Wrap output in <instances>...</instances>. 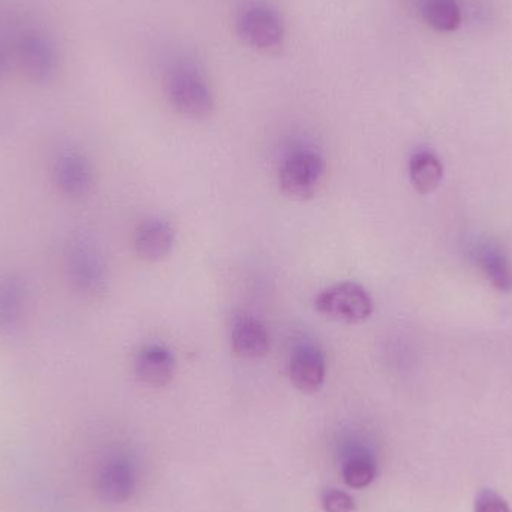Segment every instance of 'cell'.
<instances>
[{"label":"cell","mask_w":512,"mask_h":512,"mask_svg":"<svg viewBox=\"0 0 512 512\" xmlns=\"http://www.w3.org/2000/svg\"><path fill=\"white\" fill-rule=\"evenodd\" d=\"M231 346L239 357L256 360L270 351V334L259 319L242 318L234 325Z\"/></svg>","instance_id":"cell-10"},{"label":"cell","mask_w":512,"mask_h":512,"mask_svg":"<svg viewBox=\"0 0 512 512\" xmlns=\"http://www.w3.org/2000/svg\"><path fill=\"white\" fill-rule=\"evenodd\" d=\"M54 179L63 194L72 198L84 197L92 188V167L80 153H65L57 159Z\"/></svg>","instance_id":"cell-9"},{"label":"cell","mask_w":512,"mask_h":512,"mask_svg":"<svg viewBox=\"0 0 512 512\" xmlns=\"http://www.w3.org/2000/svg\"><path fill=\"white\" fill-rule=\"evenodd\" d=\"M66 267H68L69 279L78 291L89 295L104 291V267L99 256L86 243L72 242L68 246Z\"/></svg>","instance_id":"cell-5"},{"label":"cell","mask_w":512,"mask_h":512,"mask_svg":"<svg viewBox=\"0 0 512 512\" xmlns=\"http://www.w3.org/2000/svg\"><path fill=\"white\" fill-rule=\"evenodd\" d=\"M176 233L167 221L147 219L134 233V249L146 261H161L173 251Z\"/></svg>","instance_id":"cell-8"},{"label":"cell","mask_w":512,"mask_h":512,"mask_svg":"<svg viewBox=\"0 0 512 512\" xmlns=\"http://www.w3.org/2000/svg\"><path fill=\"white\" fill-rule=\"evenodd\" d=\"M21 50L24 51V57L29 63L27 68L30 69V72L39 78L47 77L48 72L53 68V65H51L53 59H51L50 51H48L44 39L30 36V38L24 39Z\"/></svg>","instance_id":"cell-16"},{"label":"cell","mask_w":512,"mask_h":512,"mask_svg":"<svg viewBox=\"0 0 512 512\" xmlns=\"http://www.w3.org/2000/svg\"><path fill=\"white\" fill-rule=\"evenodd\" d=\"M472 258L495 288L504 292L512 291V264L498 246L480 243L472 251Z\"/></svg>","instance_id":"cell-11"},{"label":"cell","mask_w":512,"mask_h":512,"mask_svg":"<svg viewBox=\"0 0 512 512\" xmlns=\"http://www.w3.org/2000/svg\"><path fill=\"white\" fill-rule=\"evenodd\" d=\"M423 14L427 23L439 32H451L460 26L456 0H424Z\"/></svg>","instance_id":"cell-15"},{"label":"cell","mask_w":512,"mask_h":512,"mask_svg":"<svg viewBox=\"0 0 512 512\" xmlns=\"http://www.w3.org/2000/svg\"><path fill=\"white\" fill-rule=\"evenodd\" d=\"M26 306L23 283L15 277L0 280V328L17 325Z\"/></svg>","instance_id":"cell-13"},{"label":"cell","mask_w":512,"mask_h":512,"mask_svg":"<svg viewBox=\"0 0 512 512\" xmlns=\"http://www.w3.org/2000/svg\"><path fill=\"white\" fill-rule=\"evenodd\" d=\"M135 375L149 387L161 388L173 381L176 357L161 345H147L135 357Z\"/></svg>","instance_id":"cell-7"},{"label":"cell","mask_w":512,"mask_h":512,"mask_svg":"<svg viewBox=\"0 0 512 512\" xmlns=\"http://www.w3.org/2000/svg\"><path fill=\"white\" fill-rule=\"evenodd\" d=\"M167 98L177 113L191 119H204L215 108L209 84L198 69L191 65H179L170 72Z\"/></svg>","instance_id":"cell-1"},{"label":"cell","mask_w":512,"mask_h":512,"mask_svg":"<svg viewBox=\"0 0 512 512\" xmlns=\"http://www.w3.org/2000/svg\"><path fill=\"white\" fill-rule=\"evenodd\" d=\"M99 486H101L102 495L108 501H126L134 487L131 469L123 462L111 463L102 472Z\"/></svg>","instance_id":"cell-14"},{"label":"cell","mask_w":512,"mask_h":512,"mask_svg":"<svg viewBox=\"0 0 512 512\" xmlns=\"http://www.w3.org/2000/svg\"><path fill=\"white\" fill-rule=\"evenodd\" d=\"M475 512H511L510 505L493 490H481L475 499Z\"/></svg>","instance_id":"cell-18"},{"label":"cell","mask_w":512,"mask_h":512,"mask_svg":"<svg viewBox=\"0 0 512 512\" xmlns=\"http://www.w3.org/2000/svg\"><path fill=\"white\" fill-rule=\"evenodd\" d=\"M324 171V159L319 153L313 150H297L280 167V189L291 200H310L324 179Z\"/></svg>","instance_id":"cell-4"},{"label":"cell","mask_w":512,"mask_h":512,"mask_svg":"<svg viewBox=\"0 0 512 512\" xmlns=\"http://www.w3.org/2000/svg\"><path fill=\"white\" fill-rule=\"evenodd\" d=\"M325 370L324 352L315 345H301L292 354L289 378L301 393L315 394L324 385Z\"/></svg>","instance_id":"cell-6"},{"label":"cell","mask_w":512,"mask_h":512,"mask_svg":"<svg viewBox=\"0 0 512 512\" xmlns=\"http://www.w3.org/2000/svg\"><path fill=\"white\" fill-rule=\"evenodd\" d=\"M442 176H444V167L435 153L420 150L412 155L409 162V177L418 194H432L441 185Z\"/></svg>","instance_id":"cell-12"},{"label":"cell","mask_w":512,"mask_h":512,"mask_svg":"<svg viewBox=\"0 0 512 512\" xmlns=\"http://www.w3.org/2000/svg\"><path fill=\"white\" fill-rule=\"evenodd\" d=\"M376 477V466L370 457H355L343 468V480L352 489H364L370 486Z\"/></svg>","instance_id":"cell-17"},{"label":"cell","mask_w":512,"mask_h":512,"mask_svg":"<svg viewBox=\"0 0 512 512\" xmlns=\"http://www.w3.org/2000/svg\"><path fill=\"white\" fill-rule=\"evenodd\" d=\"M315 309L331 321L361 324L372 316L373 300L360 283L340 282L316 295Z\"/></svg>","instance_id":"cell-2"},{"label":"cell","mask_w":512,"mask_h":512,"mask_svg":"<svg viewBox=\"0 0 512 512\" xmlns=\"http://www.w3.org/2000/svg\"><path fill=\"white\" fill-rule=\"evenodd\" d=\"M237 33L242 41L259 53L279 54L285 45V27L276 11L265 5H251L237 18Z\"/></svg>","instance_id":"cell-3"},{"label":"cell","mask_w":512,"mask_h":512,"mask_svg":"<svg viewBox=\"0 0 512 512\" xmlns=\"http://www.w3.org/2000/svg\"><path fill=\"white\" fill-rule=\"evenodd\" d=\"M322 507L325 512H355L357 505L348 493L340 490H331L322 499Z\"/></svg>","instance_id":"cell-19"}]
</instances>
